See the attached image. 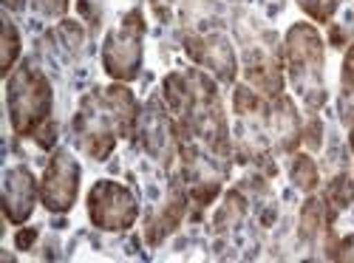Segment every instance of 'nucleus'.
Here are the masks:
<instances>
[{
    "label": "nucleus",
    "instance_id": "obj_15",
    "mask_svg": "<svg viewBox=\"0 0 354 263\" xmlns=\"http://www.w3.org/2000/svg\"><path fill=\"white\" fill-rule=\"evenodd\" d=\"M323 201H326L329 224H332L340 210H348L351 204H354V182H351V175L348 173L332 175V182L326 184V193H323Z\"/></svg>",
    "mask_w": 354,
    "mask_h": 263
},
{
    "label": "nucleus",
    "instance_id": "obj_4",
    "mask_svg": "<svg viewBox=\"0 0 354 263\" xmlns=\"http://www.w3.org/2000/svg\"><path fill=\"white\" fill-rule=\"evenodd\" d=\"M145 60V14L142 9L125 12L120 26L111 28L102 43V68L116 82H133Z\"/></svg>",
    "mask_w": 354,
    "mask_h": 263
},
{
    "label": "nucleus",
    "instance_id": "obj_18",
    "mask_svg": "<svg viewBox=\"0 0 354 263\" xmlns=\"http://www.w3.org/2000/svg\"><path fill=\"white\" fill-rule=\"evenodd\" d=\"M289 179L301 193H315L320 184V173H317L315 159L309 153H295L292 164H289Z\"/></svg>",
    "mask_w": 354,
    "mask_h": 263
},
{
    "label": "nucleus",
    "instance_id": "obj_8",
    "mask_svg": "<svg viewBox=\"0 0 354 263\" xmlns=\"http://www.w3.org/2000/svg\"><path fill=\"white\" fill-rule=\"evenodd\" d=\"M185 51L190 54V60L204 68L213 71L218 79L232 82L235 71H239V63H235V51L232 43L221 35V32H210V35H185Z\"/></svg>",
    "mask_w": 354,
    "mask_h": 263
},
{
    "label": "nucleus",
    "instance_id": "obj_17",
    "mask_svg": "<svg viewBox=\"0 0 354 263\" xmlns=\"http://www.w3.org/2000/svg\"><path fill=\"white\" fill-rule=\"evenodd\" d=\"M244 215H247V198L239 190H230L224 195V204L218 207L216 218H213V226H216V232H230L241 224Z\"/></svg>",
    "mask_w": 354,
    "mask_h": 263
},
{
    "label": "nucleus",
    "instance_id": "obj_23",
    "mask_svg": "<svg viewBox=\"0 0 354 263\" xmlns=\"http://www.w3.org/2000/svg\"><path fill=\"white\" fill-rule=\"evenodd\" d=\"M43 17H66L68 14V0H28Z\"/></svg>",
    "mask_w": 354,
    "mask_h": 263
},
{
    "label": "nucleus",
    "instance_id": "obj_5",
    "mask_svg": "<svg viewBox=\"0 0 354 263\" xmlns=\"http://www.w3.org/2000/svg\"><path fill=\"white\" fill-rule=\"evenodd\" d=\"M74 139H77V148L88 156V159H97L105 162L113 148H116V139H120V128H116L113 116L102 99V88L91 91L88 97H82L80 110L71 122Z\"/></svg>",
    "mask_w": 354,
    "mask_h": 263
},
{
    "label": "nucleus",
    "instance_id": "obj_7",
    "mask_svg": "<svg viewBox=\"0 0 354 263\" xmlns=\"http://www.w3.org/2000/svg\"><path fill=\"white\" fill-rule=\"evenodd\" d=\"M82 170L71 150H57L40 179V201L48 213H71L80 195Z\"/></svg>",
    "mask_w": 354,
    "mask_h": 263
},
{
    "label": "nucleus",
    "instance_id": "obj_21",
    "mask_svg": "<svg viewBox=\"0 0 354 263\" xmlns=\"http://www.w3.org/2000/svg\"><path fill=\"white\" fill-rule=\"evenodd\" d=\"M343 0H298V6L317 23H329L332 14L340 9Z\"/></svg>",
    "mask_w": 354,
    "mask_h": 263
},
{
    "label": "nucleus",
    "instance_id": "obj_24",
    "mask_svg": "<svg viewBox=\"0 0 354 263\" xmlns=\"http://www.w3.org/2000/svg\"><path fill=\"white\" fill-rule=\"evenodd\" d=\"M60 37H63V43H66L71 51H77V48L82 46L85 32H82V26H80V23H74V20H63V23H60Z\"/></svg>",
    "mask_w": 354,
    "mask_h": 263
},
{
    "label": "nucleus",
    "instance_id": "obj_19",
    "mask_svg": "<svg viewBox=\"0 0 354 263\" xmlns=\"http://www.w3.org/2000/svg\"><path fill=\"white\" fill-rule=\"evenodd\" d=\"M23 51V40H20V32H17V26L15 20L9 17V12H3V54H0V74L9 77L15 63H17V57Z\"/></svg>",
    "mask_w": 354,
    "mask_h": 263
},
{
    "label": "nucleus",
    "instance_id": "obj_25",
    "mask_svg": "<svg viewBox=\"0 0 354 263\" xmlns=\"http://www.w3.org/2000/svg\"><path fill=\"white\" fill-rule=\"evenodd\" d=\"M304 144L309 150H320V144H323V122L317 119L315 113L309 116V122L304 128Z\"/></svg>",
    "mask_w": 354,
    "mask_h": 263
},
{
    "label": "nucleus",
    "instance_id": "obj_13",
    "mask_svg": "<svg viewBox=\"0 0 354 263\" xmlns=\"http://www.w3.org/2000/svg\"><path fill=\"white\" fill-rule=\"evenodd\" d=\"M270 125H272V133H275V142H278V150L292 153L301 144L304 125H301L298 108H295V102L286 94L275 97V102L270 108Z\"/></svg>",
    "mask_w": 354,
    "mask_h": 263
},
{
    "label": "nucleus",
    "instance_id": "obj_27",
    "mask_svg": "<svg viewBox=\"0 0 354 263\" xmlns=\"http://www.w3.org/2000/svg\"><path fill=\"white\" fill-rule=\"evenodd\" d=\"M348 35H351V28H346V26H343V28H340V26H332V46L340 48V46L348 40Z\"/></svg>",
    "mask_w": 354,
    "mask_h": 263
},
{
    "label": "nucleus",
    "instance_id": "obj_3",
    "mask_svg": "<svg viewBox=\"0 0 354 263\" xmlns=\"http://www.w3.org/2000/svg\"><path fill=\"white\" fill-rule=\"evenodd\" d=\"M283 54L292 88L304 99L306 110L317 113L326 102V48L320 32L312 23H292L283 40Z\"/></svg>",
    "mask_w": 354,
    "mask_h": 263
},
{
    "label": "nucleus",
    "instance_id": "obj_10",
    "mask_svg": "<svg viewBox=\"0 0 354 263\" xmlns=\"http://www.w3.org/2000/svg\"><path fill=\"white\" fill-rule=\"evenodd\" d=\"M136 133L145 144V150L156 156V159H170V150L173 144L179 142V133H176V122L167 116V110L153 99L151 105L145 108V113L139 116V125H136Z\"/></svg>",
    "mask_w": 354,
    "mask_h": 263
},
{
    "label": "nucleus",
    "instance_id": "obj_1",
    "mask_svg": "<svg viewBox=\"0 0 354 263\" xmlns=\"http://www.w3.org/2000/svg\"><path fill=\"white\" fill-rule=\"evenodd\" d=\"M165 102L173 113L179 142L201 139L213 153L230 156V130L216 82L207 71H173L162 82Z\"/></svg>",
    "mask_w": 354,
    "mask_h": 263
},
{
    "label": "nucleus",
    "instance_id": "obj_20",
    "mask_svg": "<svg viewBox=\"0 0 354 263\" xmlns=\"http://www.w3.org/2000/svg\"><path fill=\"white\" fill-rule=\"evenodd\" d=\"M232 110H235V116H241V119H252V116H258V113H270L267 105H263V99H261V94L252 91L250 85H239V88H235V94H232Z\"/></svg>",
    "mask_w": 354,
    "mask_h": 263
},
{
    "label": "nucleus",
    "instance_id": "obj_11",
    "mask_svg": "<svg viewBox=\"0 0 354 263\" xmlns=\"http://www.w3.org/2000/svg\"><path fill=\"white\" fill-rule=\"evenodd\" d=\"M244 77L247 85L255 88L261 97H281L283 94V74H281V63L278 57L263 51V48H247V66H244Z\"/></svg>",
    "mask_w": 354,
    "mask_h": 263
},
{
    "label": "nucleus",
    "instance_id": "obj_22",
    "mask_svg": "<svg viewBox=\"0 0 354 263\" xmlns=\"http://www.w3.org/2000/svg\"><path fill=\"white\" fill-rule=\"evenodd\" d=\"M340 97H343V108L351 105V99H354V43L346 48V57H343V68H340Z\"/></svg>",
    "mask_w": 354,
    "mask_h": 263
},
{
    "label": "nucleus",
    "instance_id": "obj_9",
    "mask_svg": "<svg viewBox=\"0 0 354 263\" xmlns=\"http://www.w3.org/2000/svg\"><path fill=\"white\" fill-rule=\"evenodd\" d=\"M40 198V184L26 164H15L3 173V213L12 224L32 218L35 204Z\"/></svg>",
    "mask_w": 354,
    "mask_h": 263
},
{
    "label": "nucleus",
    "instance_id": "obj_12",
    "mask_svg": "<svg viewBox=\"0 0 354 263\" xmlns=\"http://www.w3.org/2000/svg\"><path fill=\"white\" fill-rule=\"evenodd\" d=\"M187 201H190V193H187V190H182L179 184L170 187L165 204L151 215V221H147V226H145L147 244L159 246L165 238H170L173 232L179 229V224H182V218H185V213H187Z\"/></svg>",
    "mask_w": 354,
    "mask_h": 263
},
{
    "label": "nucleus",
    "instance_id": "obj_6",
    "mask_svg": "<svg viewBox=\"0 0 354 263\" xmlns=\"http://www.w3.org/2000/svg\"><path fill=\"white\" fill-rule=\"evenodd\" d=\"M85 207H88V221L102 232H125L139 218L136 195L125 184L111 179H100L88 190Z\"/></svg>",
    "mask_w": 354,
    "mask_h": 263
},
{
    "label": "nucleus",
    "instance_id": "obj_14",
    "mask_svg": "<svg viewBox=\"0 0 354 263\" xmlns=\"http://www.w3.org/2000/svg\"><path fill=\"white\" fill-rule=\"evenodd\" d=\"M102 99L113 116L116 128H120V139H128L136 133V125H139V116H142V108L133 97L131 88H125L122 82H113L108 88H102Z\"/></svg>",
    "mask_w": 354,
    "mask_h": 263
},
{
    "label": "nucleus",
    "instance_id": "obj_26",
    "mask_svg": "<svg viewBox=\"0 0 354 263\" xmlns=\"http://www.w3.org/2000/svg\"><path fill=\"white\" fill-rule=\"evenodd\" d=\"M35 238H37V226H28V229H20V232H17L15 241H17L20 249H28V246L35 244Z\"/></svg>",
    "mask_w": 354,
    "mask_h": 263
},
{
    "label": "nucleus",
    "instance_id": "obj_16",
    "mask_svg": "<svg viewBox=\"0 0 354 263\" xmlns=\"http://www.w3.org/2000/svg\"><path fill=\"white\" fill-rule=\"evenodd\" d=\"M323 224H326V201L309 195L304 201V207H301V221H298L301 238L304 241H315L323 232Z\"/></svg>",
    "mask_w": 354,
    "mask_h": 263
},
{
    "label": "nucleus",
    "instance_id": "obj_2",
    "mask_svg": "<svg viewBox=\"0 0 354 263\" xmlns=\"http://www.w3.org/2000/svg\"><path fill=\"white\" fill-rule=\"evenodd\" d=\"M6 110L15 136L35 139L40 148L54 144V91L48 77L37 66L20 63V68L6 77Z\"/></svg>",
    "mask_w": 354,
    "mask_h": 263
}]
</instances>
